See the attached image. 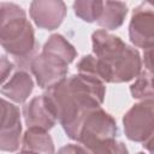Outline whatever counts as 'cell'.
I'll return each instance as SVG.
<instances>
[{"label":"cell","mask_w":154,"mask_h":154,"mask_svg":"<svg viewBox=\"0 0 154 154\" xmlns=\"http://www.w3.org/2000/svg\"><path fill=\"white\" fill-rule=\"evenodd\" d=\"M91 41L93 54L84 55L78 61V73L102 83L129 82L140 75L142 60L138 51L128 46L119 36L100 29L93 32Z\"/></svg>","instance_id":"1"},{"label":"cell","mask_w":154,"mask_h":154,"mask_svg":"<svg viewBox=\"0 0 154 154\" xmlns=\"http://www.w3.org/2000/svg\"><path fill=\"white\" fill-rule=\"evenodd\" d=\"M105 84L90 76L77 73L66 77L43 94L57 119L72 140L81 118L90 109L100 107L105 100Z\"/></svg>","instance_id":"2"},{"label":"cell","mask_w":154,"mask_h":154,"mask_svg":"<svg viewBox=\"0 0 154 154\" xmlns=\"http://www.w3.org/2000/svg\"><path fill=\"white\" fill-rule=\"evenodd\" d=\"M0 45L17 60H30L35 57L37 42L26 13L17 4H0Z\"/></svg>","instance_id":"3"},{"label":"cell","mask_w":154,"mask_h":154,"mask_svg":"<svg viewBox=\"0 0 154 154\" xmlns=\"http://www.w3.org/2000/svg\"><path fill=\"white\" fill-rule=\"evenodd\" d=\"M117 135L118 126L114 118L100 106L88 111L81 118L72 140L83 147H89L100 141L113 140Z\"/></svg>","instance_id":"4"},{"label":"cell","mask_w":154,"mask_h":154,"mask_svg":"<svg viewBox=\"0 0 154 154\" xmlns=\"http://www.w3.org/2000/svg\"><path fill=\"white\" fill-rule=\"evenodd\" d=\"M154 102L153 99L142 100L135 103L123 117L125 136L134 142L143 143L152 152V140L154 134Z\"/></svg>","instance_id":"5"},{"label":"cell","mask_w":154,"mask_h":154,"mask_svg":"<svg viewBox=\"0 0 154 154\" xmlns=\"http://www.w3.org/2000/svg\"><path fill=\"white\" fill-rule=\"evenodd\" d=\"M129 37L134 46L144 51L153 48L154 12L149 2H142L132 11L129 24Z\"/></svg>","instance_id":"6"},{"label":"cell","mask_w":154,"mask_h":154,"mask_svg":"<svg viewBox=\"0 0 154 154\" xmlns=\"http://www.w3.org/2000/svg\"><path fill=\"white\" fill-rule=\"evenodd\" d=\"M30 70L40 88L49 89L66 78L69 65L63 60L41 52L29 63Z\"/></svg>","instance_id":"7"},{"label":"cell","mask_w":154,"mask_h":154,"mask_svg":"<svg viewBox=\"0 0 154 154\" xmlns=\"http://www.w3.org/2000/svg\"><path fill=\"white\" fill-rule=\"evenodd\" d=\"M66 11V5L61 0H35L30 4L29 13L40 29L51 31L60 26Z\"/></svg>","instance_id":"8"},{"label":"cell","mask_w":154,"mask_h":154,"mask_svg":"<svg viewBox=\"0 0 154 154\" xmlns=\"http://www.w3.org/2000/svg\"><path fill=\"white\" fill-rule=\"evenodd\" d=\"M23 116L28 128L51 130L57 123V116L45 95L32 97L23 107Z\"/></svg>","instance_id":"9"},{"label":"cell","mask_w":154,"mask_h":154,"mask_svg":"<svg viewBox=\"0 0 154 154\" xmlns=\"http://www.w3.org/2000/svg\"><path fill=\"white\" fill-rule=\"evenodd\" d=\"M34 90V81L30 75L24 71H17L7 83L0 88V93L7 99L17 103H23L28 100L30 94Z\"/></svg>","instance_id":"10"},{"label":"cell","mask_w":154,"mask_h":154,"mask_svg":"<svg viewBox=\"0 0 154 154\" xmlns=\"http://www.w3.org/2000/svg\"><path fill=\"white\" fill-rule=\"evenodd\" d=\"M22 150L31 154H54V143L46 130L28 128L23 135Z\"/></svg>","instance_id":"11"},{"label":"cell","mask_w":154,"mask_h":154,"mask_svg":"<svg viewBox=\"0 0 154 154\" xmlns=\"http://www.w3.org/2000/svg\"><path fill=\"white\" fill-rule=\"evenodd\" d=\"M128 13V6L122 1H102V12L97 19V24L106 30L118 29Z\"/></svg>","instance_id":"12"},{"label":"cell","mask_w":154,"mask_h":154,"mask_svg":"<svg viewBox=\"0 0 154 154\" xmlns=\"http://www.w3.org/2000/svg\"><path fill=\"white\" fill-rule=\"evenodd\" d=\"M42 52L63 60L67 65H70L77 57V51L75 47L60 34L51 35L46 41Z\"/></svg>","instance_id":"13"},{"label":"cell","mask_w":154,"mask_h":154,"mask_svg":"<svg viewBox=\"0 0 154 154\" xmlns=\"http://www.w3.org/2000/svg\"><path fill=\"white\" fill-rule=\"evenodd\" d=\"M130 93L134 99L149 100L153 99V71L143 70L136 77V81L130 87Z\"/></svg>","instance_id":"14"},{"label":"cell","mask_w":154,"mask_h":154,"mask_svg":"<svg viewBox=\"0 0 154 154\" xmlns=\"http://www.w3.org/2000/svg\"><path fill=\"white\" fill-rule=\"evenodd\" d=\"M73 11L82 20L93 23L97 22L102 12V1L99 0H78L73 2Z\"/></svg>","instance_id":"15"},{"label":"cell","mask_w":154,"mask_h":154,"mask_svg":"<svg viewBox=\"0 0 154 154\" xmlns=\"http://www.w3.org/2000/svg\"><path fill=\"white\" fill-rule=\"evenodd\" d=\"M20 124V112L17 106L0 97V131Z\"/></svg>","instance_id":"16"},{"label":"cell","mask_w":154,"mask_h":154,"mask_svg":"<svg viewBox=\"0 0 154 154\" xmlns=\"http://www.w3.org/2000/svg\"><path fill=\"white\" fill-rule=\"evenodd\" d=\"M84 148L89 154H129L126 146L123 142L116 141V138L100 141Z\"/></svg>","instance_id":"17"},{"label":"cell","mask_w":154,"mask_h":154,"mask_svg":"<svg viewBox=\"0 0 154 154\" xmlns=\"http://www.w3.org/2000/svg\"><path fill=\"white\" fill-rule=\"evenodd\" d=\"M22 124H18L7 130L0 131V150L4 152H16L20 144Z\"/></svg>","instance_id":"18"},{"label":"cell","mask_w":154,"mask_h":154,"mask_svg":"<svg viewBox=\"0 0 154 154\" xmlns=\"http://www.w3.org/2000/svg\"><path fill=\"white\" fill-rule=\"evenodd\" d=\"M13 67H14V64L10 61V59L6 55L0 54V85L8 78Z\"/></svg>","instance_id":"19"},{"label":"cell","mask_w":154,"mask_h":154,"mask_svg":"<svg viewBox=\"0 0 154 154\" xmlns=\"http://www.w3.org/2000/svg\"><path fill=\"white\" fill-rule=\"evenodd\" d=\"M57 154H89L82 144H66L61 147Z\"/></svg>","instance_id":"20"},{"label":"cell","mask_w":154,"mask_h":154,"mask_svg":"<svg viewBox=\"0 0 154 154\" xmlns=\"http://www.w3.org/2000/svg\"><path fill=\"white\" fill-rule=\"evenodd\" d=\"M144 69L148 71H153V69H152V49L144 51Z\"/></svg>","instance_id":"21"},{"label":"cell","mask_w":154,"mask_h":154,"mask_svg":"<svg viewBox=\"0 0 154 154\" xmlns=\"http://www.w3.org/2000/svg\"><path fill=\"white\" fill-rule=\"evenodd\" d=\"M18 154H31V153H29V152H24V150H20Z\"/></svg>","instance_id":"22"},{"label":"cell","mask_w":154,"mask_h":154,"mask_svg":"<svg viewBox=\"0 0 154 154\" xmlns=\"http://www.w3.org/2000/svg\"><path fill=\"white\" fill-rule=\"evenodd\" d=\"M137 154H146V153H142V152H140V153H137Z\"/></svg>","instance_id":"23"}]
</instances>
